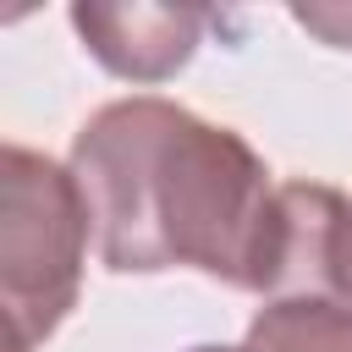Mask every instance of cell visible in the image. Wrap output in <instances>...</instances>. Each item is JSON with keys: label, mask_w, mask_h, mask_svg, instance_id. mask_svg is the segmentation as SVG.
Instances as JSON below:
<instances>
[{"label": "cell", "mask_w": 352, "mask_h": 352, "mask_svg": "<svg viewBox=\"0 0 352 352\" xmlns=\"http://www.w3.org/2000/svg\"><path fill=\"white\" fill-rule=\"evenodd\" d=\"M72 176L104 270H204L236 292H264L275 187L231 126L154 94L116 99L82 121Z\"/></svg>", "instance_id": "6da1fadb"}, {"label": "cell", "mask_w": 352, "mask_h": 352, "mask_svg": "<svg viewBox=\"0 0 352 352\" xmlns=\"http://www.w3.org/2000/svg\"><path fill=\"white\" fill-rule=\"evenodd\" d=\"M88 204L72 165L11 143L0 154V308L6 352H33L72 314L88 258Z\"/></svg>", "instance_id": "7a4b0ae2"}, {"label": "cell", "mask_w": 352, "mask_h": 352, "mask_svg": "<svg viewBox=\"0 0 352 352\" xmlns=\"http://www.w3.org/2000/svg\"><path fill=\"white\" fill-rule=\"evenodd\" d=\"M270 302H336L352 308V204L324 182H280L264 258Z\"/></svg>", "instance_id": "3957f363"}, {"label": "cell", "mask_w": 352, "mask_h": 352, "mask_svg": "<svg viewBox=\"0 0 352 352\" xmlns=\"http://www.w3.org/2000/svg\"><path fill=\"white\" fill-rule=\"evenodd\" d=\"M204 22L209 11L192 6H72V28L88 55L126 82L176 77L198 50Z\"/></svg>", "instance_id": "277c9868"}, {"label": "cell", "mask_w": 352, "mask_h": 352, "mask_svg": "<svg viewBox=\"0 0 352 352\" xmlns=\"http://www.w3.org/2000/svg\"><path fill=\"white\" fill-rule=\"evenodd\" d=\"M292 16H297L308 33H319L324 44L352 50V11H346V6H297Z\"/></svg>", "instance_id": "5b68a950"}, {"label": "cell", "mask_w": 352, "mask_h": 352, "mask_svg": "<svg viewBox=\"0 0 352 352\" xmlns=\"http://www.w3.org/2000/svg\"><path fill=\"white\" fill-rule=\"evenodd\" d=\"M192 352H248V346H192Z\"/></svg>", "instance_id": "8992f818"}]
</instances>
